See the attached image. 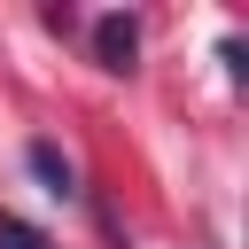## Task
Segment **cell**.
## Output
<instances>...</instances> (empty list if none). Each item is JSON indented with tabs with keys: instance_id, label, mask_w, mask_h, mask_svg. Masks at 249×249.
<instances>
[{
	"instance_id": "cell-1",
	"label": "cell",
	"mask_w": 249,
	"mask_h": 249,
	"mask_svg": "<svg viewBox=\"0 0 249 249\" xmlns=\"http://www.w3.org/2000/svg\"><path fill=\"white\" fill-rule=\"evenodd\" d=\"M93 54H101V70H132L140 23H132V16H101V23H93Z\"/></svg>"
},
{
	"instance_id": "cell-2",
	"label": "cell",
	"mask_w": 249,
	"mask_h": 249,
	"mask_svg": "<svg viewBox=\"0 0 249 249\" xmlns=\"http://www.w3.org/2000/svg\"><path fill=\"white\" fill-rule=\"evenodd\" d=\"M31 171L47 179V195H78V163H70L54 140H31Z\"/></svg>"
},
{
	"instance_id": "cell-3",
	"label": "cell",
	"mask_w": 249,
	"mask_h": 249,
	"mask_svg": "<svg viewBox=\"0 0 249 249\" xmlns=\"http://www.w3.org/2000/svg\"><path fill=\"white\" fill-rule=\"evenodd\" d=\"M0 249H47V233H39V226H23L16 210H0Z\"/></svg>"
}]
</instances>
